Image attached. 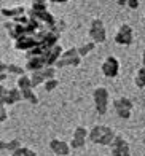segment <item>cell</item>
<instances>
[{
	"instance_id": "cell-4",
	"label": "cell",
	"mask_w": 145,
	"mask_h": 156,
	"mask_svg": "<svg viewBox=\"0 0 145 156\" xmlns=\"http://www.w3.org/2000/svg\"><path fill=\"white\" fill-rule=\"evenodd\" d=\"M132 40H134V29L129 24H121L118 27L117 35H115V43L129 46L132 45Z\"/></svg>"
},
{
	"instance_id": "cell-12",
	"label": "cell",
	"mask_w": 145,
	"mask_h": 156,
	"mask_svg": "<svg viewBox=\"0 0 145 156\" xmlns=\"http://www.w3.org/2000/svg\"><path fill=\"white\" fill-rule=\"evenodd\" d=\"M113 107L115 108H126V110H131L134 108V104L131 99H128V97H118V99H115L113 101Z\"/></svg>"
},
{
	"instance_id": "cell-21",
	"label": "cell",
	"mask_w": 145,
	"mask_h": 156,
	"mask_svg": "<svg viewBox=\"0 0 145 156\" xmlns=\"http://www.w3.org/2000/svg\"><path fill=\"white\" fill-rule=\"evenodd\" d=\"M86 137H88V129H86L85 126L75 127V131H74V139H83V140H86Z\"/></svg>"
},
{
	"instance_id": "cell-30",
	"label": "cell",
	"mask_w": 145,
	"mask_h": 156,
	"mask_svg": "<svg viewBox=\"0 0 145 156\" xmlns=\"http://www.w3.org/2000/svg\"><path fill=\"white\" fill-rule=\"evenodd\" d=\"M123 140H125V139H123L121 136H120V134H115V137H113V140H112V148H118L120 145H121V142Z\"/></svg>"
},
{
	"instance_id": "cell-3",
	"label": "cell",
	"mask_w": 145,
	"mask_h": 156,
	"mask_svg": "<svg viewBox=\"0 0 145 156\" xmlns=\"http://www.w3.org/2000/svg\"><path fill=\"white\" fill-rule=\"evenodd\" d=\"M89 37L92 40V43H104L107 40V32L104 27V21L100 18H94L91 21V27H89Z\"/></svg>"
},
{
	"instance_id": "cell-33",
	"label": "cell",
	"mask_w": 145,
	"mask_h": 156,
	"mask_svg": "<svg viewBox=\"0 0 145 156\" xmlns=\"http://www.w3.org/2000/svg\"><path fill=\"white\" fill-rule=\"evenodd\" d=\"M0 73H6V64L0 61Z\"/></svg>"
},
{
	"instance_id": "cell-1",
	"label": "cell",
	"mask_w": 145,
	"mask_h": 156,
	"mask_svg": "<svg viewBox=\"0 0 145 156\" xmlns=\"http://www.w3.org/2000/svg\"><path fill=\"white\" fill-rule=\"evenodd\" d=\"M115 134L117 132H115L112 127L102 126V124H96L91 131H88V137H89V140L92 142V144H96V145L110 147Z\"/></svg>"
},
{
	"instance_id": "cell-15",
	"label": "cell",
	"mask_w": 145,
	"mask_h": 156,
	"mask_svg": "<svg viewBox=\"0 0 145 156\" xmlns=\"http://www.w3.org/2000/svg\"><path fill=\"white\" fill-rule=\"evenodd\" d=\"M32 75L29 76L31 78V88L34 89V88H37V86H40L42 83H45V78H43V75L40 73V70H37V72H31Z\"/></svg>"
},
{
	"instance_id": "cell-14",
	"label": "cell",
	"mask_w": 145,
	"mask_h": 156,
	"mask_svg": "<svg viewBox=\"0 0 145 156\" xmlns=\"http://www.w3.org/2000/svg\"><path fill=\"white\" fill-rule=\"evenodd\" d=\"M94 48H96V43L86 41V43H82L80 46H77V53H78L80 58H85V56H88L91 51H94Z\"/></svg>"
},
{
	"instance_id": "cell-29",
	"label": "cell",
	"mask_w": 145,
	"mask_h": 156,
	"mask_svg": "<svg viewBox=\"0 0 145 156\" xmlns=\"http://www.w3.org/2000/svg\"><path fill=\"white\" fill-rule=\"evenodd\" d=\"M14 24H21V26H27L29 24V16H26V15H21V16H18V18H14V19H11Z\"/></svg>"
},
{
	"instance_id": "cell-32",
	"label": "cell",
	"mask_w": 145,
	"mask_h": 156,
	"mask_svg": "<svg viewBox=\"0 0 145 156\" xmlns=\"http://www.w3.org/2000/svg\"><path fill=\"white\" fill-rule=\"evenodd\" d=\"M126 6H129V8H132V10L139 8V0H128V2H126Z\"/></svg>"
},
{
	"instance_id": "cell-9",
	"label": "cell",
	"mask_w": 145,
	"mask_h": 156,
	"mask_svg": "<svg viewBox=\"0 0 145 156\" xmlns=\"http://www.w3.org/2000/svg\"><path fill=\"white\" fill-rule=\"evenodd\" d=\"M0 13H2V16H5V18L14 19L21 15H26V6L24 5H16V6H13V8H2Z\"/></svg>"
},
{
	"instance_id": "cell-5",
	"label": "cell",
	"mask_w": 145,
	"mask_h": 156,
	"mask_svg": "<svg viewBox=\"0 0 145 156\" xmlns=\"http://www.w3.org/2000/svg\"><path fill=\"white\" fill-rule=\"evenodd\" d=\"M102 73L107 78H115L120 73V61L115 56H107L102 62Z\"/></svg>"
},
{
	"instance_id": "cell-34",
	"label": "cell",
	"mask_w": 145,
	"mask_h": 156,
	"mask_svg": "<svg viewBox=\"0 0 145 156\" xmlns=\"http://www.w3.org/2000/svg\"><path fill=\"white\" fill-rule=\"evenodd\" d=\"M0 150H6V142L0 140Z\"/></svg>"
},
{
	"instance_id": "cell-23",
	"label": "cell",
	"mask_w": 145,
	"mask_h": 156,
	"mask_svg": "<svg viewBox=\"0 0 145 156\" xmlns=\"http://www.w3.org/2000/svg\"><path fill=\"white\" fill-rule=\"evenodd\" d=\"M40 73L43 75V78H45V81H46V80H51V78H54L56 69H54V67H43V69L40 70Z\"/></svg>"
},
{
	"instance_id": "cell-36",
	"label": "cell",
	"mask_w": 145,
	"mask_h": 156,
	"mask_svg": "<svg viewBox=\"0 0 145 156\" xmlns=\"http://www.w3.org/2000/svg\"><path fill=\"white\" fill-rule=\"evenodd\" d=\"M6 80V73H0V83L3 84V81Z\"/></svg>"
},
{
	"instance_id": "cell-2",
	"label": "cell",
	"mask_w": 145,
	"mask_h": 156,
	"mask_svg": "<svg viewBox=\"0 0 145 156\" xmlns=\"http://www.w3.org/2000/svg\"><path fill=\"white\" fill-rule=\"evenodd\" d=\"M92 99H94V107L99 115H105L108 110V91L104 86H99L94 89L92 93Z\"/></svg>"
},
{
	"instance_id": "cell-18",
	"label": "cell",
	"mask_w": 145,
	"mask_h": 156,
	"mask_svg": "<svg viewBox=\"0 0 145 156\" xmlns=\"http://www.w3.org/2000/svg\"><path fill=\"white\" fill-rule=\"evenodd\" d=\"M24 72H26V69L16 66V64H6V73H14V75L21 76V75H24Z\"/></svg>"
},
{
	"instance_id": "cell-20",
	"label": "cell",
	"mask_w": 145,
	"mask_h": 156,
	"mask_svg": "<svg viewBox=\"0 0 145 156\" xmlns=\"http://www.w3.org/2000/svg\"><path fill=\"white\" fill-rule=\"evenodd\" d=\"M18 89H26V88H31V78H29L27 75H21L19 78H18Z\"/></svg>"
},
{
	"instance_id": "cell-10",
	"label": "cell",
	"mask_w": 145,
	"mask_h": 156,
	"mask_svg": "<svg viewBox=\"0 0 145 156\" xmlns=\"http://www.w3.org/2000/svg\"><path fill=\"white\" fill-rule=\"evenodd\" d=\"M45 66V61H43V56L42 58H32V59H27V64H26V70L29 72H37V70H42Z\"/></svg>"
},
{
	"instance_id": "cell-37",
	"label": "cell",
	"mask_w": 145,
	"mask_h": 156,
	"mask_svg": "<svg viewBox=\"0 0 145 156\" xmlns=\"http://www.w3.org/2000/svg\"><path fill=\"white\" fill-rule=\"evenodd\" d=\"M142 67H145V49L142 51Z\"/></svg>"
},
{
	"instance_id": "cell-11",
	"label": "cell",
	"mask_w": 145,
	"mask_h": 156,
	"mask_svg": "<svg viewBox=\"0 0 145 156\" xmlns=\"http://www.w3.org/2000/svg\"><path fill=\"white\" fill-rule=\"evenodd\" d=\"M82 64V58L77 56V58L72 59H57V62L54 64V69H64V67H78Z\"/></svg>"
},
{
	"instance_id": "cell-22",
	"label": "cell",
	"mask_w": 145,
	"mask_h": 156,
	"mask_svg": "<svg viewBox=\"0 0 145 156\" xmlns=\"http://www.w3.org/2000/svg\"><path fill=\"white\" fill-rule=\"evenodd\" d=\"M78 53H77V46H72L69 49H66V51H62L61 58L59 59H72V58H77Z\"/></svg>"
},
{
	"instance_id": "cell-25",
	"label": "cell",
	"mask_w": 145,
	"mask_h": 156,
	"mask_svg": "<svg viewBox=\"0 0 145 156\" xmlns=\"http://www.w3.org/2000/svg\"><path fill=\"white\" fill-rule=\"evenodd\" d=\"M85 142H86V140H83V139H74V137H72L69 147H70V148H75V150H78V148H83V147H85Z\"/></svg>"
},
{
	"instance_id": "cell-7",
	"label": "cell",
	"mask_w": 145,
	"mask_h": 156,
	"mask_svg": "<svg viewBox=\"0 0 145 156\" xmlns=\"http://www.w3.org/2000/svg\"><path fill=\"white\" fill-rule=\"evenodd\" d=\"M49 148H51V151L57 156H69V153H70L69 144L64 140H59V139H53L49 142Z\"/></svg>"
},
{
	"instance_id": "cell-19",
	"label": "cell",
	"mask_w": 145,
	"mask_h": 156,
	"mask_svg": "<svg viewBox=\"0 0 145 156\" xmlns=\"http://www.w3.org/2000/svg\"><path fill=\"white\" fill-rule=\"evenodd\" d=\"M8 97L11 99V102H13V104H16V102H21V101H23L21 91H19L18 88H11V89H8Z\"/></svg>"
},
{
	"instance_id": "cell-35",
	"label": "cell",
	"mask_w": 145,
	"mask_h": 156,
	"mask_svg": "<svg viewBox=\"0 0 145 156\" xmlns=\"http://www.w3.org/2000/svg\"><path fill=\"white\" fill-rule=\"evenodd\" d=\"M126 2H128V0H117V3L120 6H126Z\"/></svg>"
},
{
	"instance_id": "cell-26",
	"label": "cell",
	"mask_w": 145,
	"mask_h": 156,
	"mask_svg": "<svg viewBox=\"0 0 145 156\" xmlns=\"http://www.w3.org/2000/svg\"><path fill=\"white\" fill-rule=\"evenodd\" d=\"M21 147V142L18 139H14V140H10V142H6V150H10L11 153L14 150H18V148Z\"/></svg>"
},
{
	"instance_id": "cell-38",
	"label": "cell",
	"mask_w": 145,
	"mask_h": 156,
	"mask_svg": "<svg viewBox=\"0 0 145 156\" xmlns=\"http://www.w3.org/2000/svg\"><path fill=\"white\" fill-rule=\"evenodd\" d=\"M32 3H46V0H32Z\"/></svg>"
},
{
	"instance_id": "cell-24",
	"label": "cell",
	"mask_w": 145,
	"mask_h": 156,
	"mask_svg": "<svg viewBox=\"0 0 145 156\" xmlns=\"http://www.w3.org/2000/svg\"><path fill=\"white\" fill-rule=\"evenodd\" d=\"M57 86H59V81H57L56 78H51V80H46L45 81V91H48V93L54 91Z\"/></svg>"
},
{
	"instance_id": "cell-39",
	"label": "cell",
	"mask_w": 145,
	"mask_h": 156,
	"mask_svg": "<svg viewBox=\"0 0 145 156\" xmlns=\"http://www.w3.org/2000/svg\"><path fill=\"white\" fill-rule=\"evenodd\" d=\"M67 2H70V0H56L54 3H67Z\"/></svg>"
},
{
	"instance_id": "cell-40",
	"label": "cell",
	"mask_w": 145,
	"mask_h": 156,
	"mask_svg": "<svg viewBox=\"0 0 145 156\" xmlns=\"http://www.w3.org/2000/svg\"><path fill=\"white\" fill-rule=\"evenodd\" d=\"M46 2H53V3H54V2H56V0H46Z\"/></svg>"
},
{
	"instance_id": "cell-16",
	"label": "cell",
	"mask_w": 145,
	"mask_h": 156,
	"mask_svg": "<svg viewBox=\"0 0 145 156\" xmlns=\"http://www.w3.org/2000/svg\"><path fill=\"white\" fill-rule=\"evenodd\" d=\"M134 84L137 88H145V67H140L134 76Z\"/></svg>"
},
{
	"instance_id": "cell-13",
	"label": "cell",
	"mask_w": 145,
	"mask_h": 156,
	"mask_svg": "<svg viewBox=\"0 0 145 156\" xmlns=\"http://www.w3.org/2000/svg\"><path fill=\"white\" fill-rule=\"evenodd\" d=\"M19 91H21V96H23V101L31 102L32 105L38 104V97H37V94L34 93L32 88H26V89H19Z\"/></svg>"
},
{
	"instance_id": "cell-6",
	"label": "cell",
	"mask_w": 145,
	"mask_h": 156,
	"mask_svg": "<svg viewBox=\"0 0 145 156\" xmlns=\"http://www.w3.org/2000/svg\"><path fill=\"white\" fill-rule=\"evenodd\" d=\"M64 49L61 48V45L57 43L54 45L53 48H49L48 51L45 53V56H43V61H45V66L46 67H54V64L57 62V59L61 58V54H62Z\"/></svg>"
},
{
	"instance_id": "cell-17",
	"label": "cell",
	"mask_w": 145,
	"mask_h": 156,
	"mask_svg": "<svg viewBox=\"0 0 145 156\" xmlns=\"http://www.w3.org/2000/svg\"><path fill=\"white\" fill-rule=\"evenodd\" d=\"M11 156H37V153L27 147H19L18 150H14L11 153Z\"/></svg>"
},
{
	"instance_id": "cell-8",
	"label": "cell",
	"mask_w": 145,
	"mask_h": 156,
	"mask_svg": "<svg viewBox=\"0 0 145 156\" xmlns=\"http://www.w3.org/2000/svg\"><path fill=\"white\" fill-rule=\"evenodd\" d=\"M37 45L38 43L35 41L34 37H31V35H23V37L14 40V48L21 49V51H27V49H31V48L37 46Z\"/></svg>"
},
{
	"instance_id": "cell-27",
	"label": "cell",
	"mask_w": 145,
	"mask_h": 156,
	"mask_svg": "<svg viewBox=\"0 0 145 156\" xmlns=\"http://www.w3.org/2000/svg\"><path fill=\"white\" fill-rule=\"evenodd\" d=\"M117 110V115L121 119H129L131 118V110H126V108H115Z\"/></svg>"
},
{
	"instance_id": "cell-31",
	"label": "cell",
	"mask_w": 145,
	"mask_h": 156,
	"mask_svg": "<svg viewBox=\"0 0 145 156\" xmlns=\"http://www.w3.org/2000/svg\"><path fill=\"white\" fill-rule=\"evenodd\" d=\"M6 118H8V113H6L5 105H0V121H6Z\"/></svg>"
},
{
	"instance_id": "cell-28",
	"label": "cell",
	"mask_w": 145,
	"mask_h": 156,
	"mask_svg": "<svg viewBox=\"0 0 145 156\" xmlns=\"http://www.w3.org/2000/svg\"><path fill=\"white\" fill-rule=\"evenodd\" d=\"M31 10L32 11H37V13H42V11H46L48 10V5L46 3H32Z\"/></svg>"
}]
</instances>
